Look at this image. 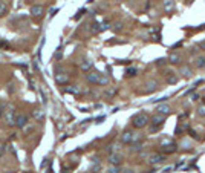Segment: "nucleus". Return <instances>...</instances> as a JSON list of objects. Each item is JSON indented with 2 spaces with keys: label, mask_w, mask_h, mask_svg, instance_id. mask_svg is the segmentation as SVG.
Segmentation results:
<instances>
[{
  "label": "nucleus",
  "mask_w": 205,
  "mask_h": 173,
  "mask_svg": "<svg viewBox=\"0 0 205 173\" xmlns=\"http://www.w3.org/2000/svg\"><path fill=\"white\" fill-rule=\"evenodd\" d=\"M6 11H8V5H6L5 2H2V0H0V15H3Z\"/></svg>",
  "instance_id": "nucleus-23"
},
{
  "label": "nucleus",
  "mask_w": 205,
  "mask_h": 173,
  "mask_svg": "<svg viewBox=\"0 0 205 173\" xmlns=\"http://www.w3.org/2000/svg\"><path fill=\"white\" fill-rule=\"evenodd\" d=\"M121 161H123V158H121L119 155H110V156H109V162H110L112 165H119Z\"/></svg>",
  "instance_id": "nucleus-12"
},
{
  "label": "nucleus",
  "mask_w": 205,
  "mask_h": 173,
  "mask_svg": "<svg viewBox=\"0 0 205 173\" xmlns=\"http://www.w3.org/2000/svg\"><path fill=\"white\" fill-rule=\"evenodd\" d=\"M26 124H28V116L25 115V114L15 116V126L17 127H25Z\"/></svg>",
  "instance_id": "nucleus-11"
},
{
  "label": "nucleus",
  "mask_w": 205,
  "mask_h": 173,
  "mask_svg": "<svg viewBox=\"0 0 205 173\" xmlns=\"http://www.w3.org/2000/svg\"><path fill=\"white\" fill-rule=\"evenodd\" d=\"M191 2H193V0H187V3H191Z\"/></svg>",
  "instance_id": "nucleus-30"
},
{
  "label": "nucleus",
  "mask_w": 205,
  "mask_h": 173,
  "mask_svg": "<svg viewBox=\"0 0 205 173\" xmlns=\"http://www.w3.org/2000/svg\"><path fill=\"white\" fill-rule=\"evenodd\" d=\"M66 92L74 93V95H78V93H80V89H78V86H70V87H66Z\"/></svg>",
  "instance_id": "nucleus-19"
},
{
  "label": "nucleus",
  "mask_w": 205,
  "mask_h": 173,
  "mask_svg": "<svg viewBox=\"0 0 205 173\" xmlns=\"http://www.w3.org/2000/svg\"><path fill=\"white\" fill-rule=\"evenodd\" d=\"M190 135H191V138H194V139H199V137H197V135L194 133L193 130H190Z\"/></svg>",
  "instance_id": "nucleus-27"
},
{
  "label": "nucleus",
  "mask_w": 205,
  "mask_h": 173,
  "mask_svg": "<svg viewBox=\"0 0 205 173\" xmlns=\"http://www.w3.org/2000/svg\"><path fill=\"white\" fill-rule=\"evenodd\" d=\"M55 80H57L58 84H66L69 80V77L66 74H57V75H55Z\"/></svg>",
  "instance_id": "nucleus-13"
},
{
  "label": "nucleus",
  "mask_w": 205,
  "mask_h": 173,
  "mask_svg": "<svg viewBox=\"0 0 205 173\" xmlns=\"http://www.w3.org/2000/svg\"><path fill=\"white\" fill-rule=\"evenodd\" d=\"M121 173H133V170H132V169H127V170H123Z\"/></svg>",
  "instance_id": "nucleus-29"
},
{
  "label": "nucleus",
  "mask_w": 205,
  "mask_h": 173,
  "mask_svg": "<svg viewBox=\"0 0 205 173\" xmlns=\"http://www.w3.org/2000/svg\"><path fill=\"white\" fill-rule=\"evenodd\" d=\"M197 114L201 116H205V106H201V107L197 109Z\"/></svg>",
  "instance_id": "nucleus-26"
},
{
  "label": "nucleus",
  "mask_w": 205,
  "mask_h": 173,
  "mask_svg": "<svg viewBox=\"0 0 205 173\" xmlns=\"http://www.w3.org/2000/svg\"><path fill=\"white\" fill-rule=\"evenodd\" d=\"M112 31L114 32H119V31H123V23H115L112 26Z\"/></svg>",
  "instance_id": "nucleus-24"
},
{
  "label": "nucleus",
  "mask_w": 205,
  "mask_h": 173,
  "mask_svg": "<svg viewBox=\"0 0 205 173\" xmlns=\"http://www.w3.org/2000/svg\"><path fill=\"white\" fill-rule=\"evenodd\" d=\"M181 55L179 54H171L170 57H169V61H170L171 64H178V63H181Z\"/></svg>",
  "instance_id": "nucleus-15"
},
{
  "label": "nucleus",
  "mask_w": 205,
  "mask_h": 173,
  "mask_svg": "<svg viewBox=\"0 0 205 173\" xmlns=\"http://www.w3.org/2000/svg\"><path fill=\"white\" fill-rule=\"evenodd\" d=\"M0 115H2V109H0Z\"/></svg>",
  "instance_id": "nucleus-31"
},
{
  "label": "nucleus",
  "mask_w": 205,
  "mask_h": 173,
  "mask_svg": "<svg viewBox=\"0 0 205 173\" xmlns=\"http://www.w3.org/2000/svg\"><path fill=\"white\" fill-rule=\"evenodd\" d=\"M107 173H121V170H119V167H118V165H112V167L107 170Z\"/></svg>",
  "instance_id": "nucleus-25"
},
{
  "label": "nucleus",
  "mask_w": 205,
  "mask_h": 173,
  "mask_svg": "<svg viewBox=\"0 0 205 173\" xmlns=\"http://www.w3.org/2000/svg\"><path fill=\"white\" fill-rule=\"evenodd\" d=\"M86 80L92 83V84H98V80H100V72H89L86 75Z\"/></svg>",
  "instance_id": "nucleus-8"
},
{
  "label": "nucleus",
  "mask_w": 205,
  "mask_h": 173,
  "mask_svg": "<svg viewBox=\"0 0 205 173\" xmlns=\"http://www.w3.org/2000/svg\"><path fill=\"white\" fill-rule=\"evenodd\" d=\"M158 114H162V115H167V114H170V107L167 106V104H162L158 107Z\"/></svg>",
  "instance_id": "nucleus-17"
},
{
  "label": "nucleus",
  "mask_w": 205,
  "mask_h": 173,
  "mask_svg": "<svg viewBox=\"0 0 205 173\" xmlns=\"http://www.w3.org/2000/svg\"><path fill=\"white\" fill-rule=\"evenodd\" d=\"M32 115H34V118H35V120H38V121H43V118H45V114H43V110H42V109H35Z\"/></svg>",
  "instance_id": "nucleus-16"
},
{
  "label": "nucleus",
  "mask_w": 205,
  "mask_h": 173,
  "mask_svg": "<svg viewBox=\"0 0 205 173\" xmlns=\"http://www.w3.org/2000/svg\"><path fill=\"white\" fill-rule=\"evenodd\" d=\"M164 121H165V115H162V114H156V115L152 116V120H150V133H156V132H159L161 127L164 126Z\"/></svg>",
  "instance_id": "nucleus-1"
},
{
  "label": "nucleus",
  "mask_w": 205,
  "mask_h": 173,
  "mask_svg": "<svg viewBox=\"0 0 205 173\" xmlns=\"http://www.w3.org/2000/svg\"><path fill=\"white\" fill-rule=\"evenodd\" d=\"M148 123H150V116H148L147 114H144V112L135 115L133 120H132V126L135 127V129H144Z\"/></svg>",
  "instance_id": "nucleus-2"
},
{
  "label": "nucleus",
  "mask_w": 205,
  "mask_h": 173,
  "mask_svg": "<svg viewBox=\"0 0 205 173\" xmlns=\"http://www.w3.org/2000/svg\"><path fill=\"white\" fill-rule=\"evenodd\" d=\"M5 121L8 126H15V110L9 107L6 112H5Z\"/></svg>",
  "instance_id": "nucleus-4"
},
{
  "label": "nucleus",
  "mask_w": 205,
  "mask_h": 173,
  "mask_svg": "<svg viewBox=\"0 0 205 173\" xmlns=\"http://www.w3.org/2000/svg\"><path fill=\"white\" fill-rule=\"evenodd\" d=\"M161 150L164 152V155H170V153H175L178 150V146L170 139H164L161 142Z\"/></svg>",
  "instance_id": "nucleus-3"
},
{
  "label": "nucleus",
  "mask_w": 205,
  "mask_h": 173,
  "mask_svg": "<svg viewBox=\"0 0 205 173\" xmlns=\"http://www.w3.org/2000/svg\"><path fill=\"white\" fill-rule=\"evenodd\" d=\"M133 139H135V133H133L132 130H124V132H123V135H121V141H123L124 144H130V142H133Z\"/></svg>",
  "instance_id": "nucleus-5"
},
{
  "label": "nucleus",
  "mask_w": 205,
  "mask_h": 173,
  "mask_svg": "<svg viewBox=\"0 0 205 173\" xmlns=\"http://www.w3.org/2000/svg\"><path fill=\"white\" fill-rule=\"evenodd\" d=\"M194 66L197 68V69H204L205 68V57H197L196 60H194Z\"/></svg>",
  "instance_id": "nucleus-14"
},
{
  "label": "nucleus",
  "mask_w": 205,
  "mask_h": 173,
  "mask_svg": "<svg viewBox=\"0 0 205 173\" xmlns=\"http://www.w3.org/2000/svg\"><path fill=\"white\" fill-rule=\"evenodd\" d=\"M179 74H182L184 78H191V77H193V70L190 69L187 64H184V66L179 68Z\"/></svg>",
  "instance_id": "nucleus-9"
},
{
  "label": "nucleus",
  "mask_w": 205,
  "mask_h": 173,
  "mask_svg": "<svg viewBox=\"0 0 205 173\" xmlns=\"http://www.w3.org/2000/svg\"><path fill=\"white\" fill-rule=\"evenodd\" d=\"M199 47H201V49H202V51H205V42H202V43H201V45H199Z\"/></svg>",
  "instance_id": "nucleus-28"
},
{
  "label": "nucleus",
  "mask_w": 205,
  "mask_h": 173,
  "mask_svg": "<svg viewBox=\"0 0 205 173\" xmlns=\"http://www.w3.org/2000/svg\"><path fill=\"white\" fill-rule=\"evenodd\" d=\"M204 100H205V95H204Z\"/></svg>",
  "instance_id": "nucleus-32"
},
{
  "label": "nucleus",
  "mask_w": 205,
  "mask_h": 173,
  "mask_svg": "<svg viewBox=\"0 0 205 173\" xmlns=\"http://www.w3.org/2000/svg\"><path fill=\"white\" fill-rule=\"evenodd\" d=\"M165 159V156L162 155V153H152L150 155V158H148V161L150 164H153V165H156V164H161V162Z\"/></svg>",
  "instance_id": "nucleus-6"
},
{
  "label": "nucleus",
  "mask_w": 205,
  "mask_h": 173,
  "mask_svg": "<svg viewBox=\"0 0 205 173\" xmlns=\"http://www.w3.org/2000/svg\"><path fill=\"white\" fill-rule=\"evenodd\" d=\"M165 81H167L169 84H176V83L179 81V77H178L175 72H167V74H165Z\"/></svg>",
  "instance_id": "nucleus-10"
},
{
  "label": "nucleus",
  "mask_w": 205,
  "mask_h": 173,
  "mask_svg": "<svg viewBox=\"0 0 205 173\" xmlns=\"http://www.w3.org/2000/svg\"><path fill=\"white\" fill-rule=\"evenodd\" d=\"M98 84H101V86H107V84H109V77H106V75L100 74V80H98Z\"/></svg>",
  "instance_id": "nucleus-18"
},
{
  "label": "nucleus",
  "mask_w": 205,
  "mask_h": 173,
  "mask_svg": "<svg viewBox=\"0 0 205 173\" xmlns=\"http://www.w3.org/2000/svg\"><path fill=\"white\" fill-rule=\"evenodd\" d=\"M162 6H164L165 11H171V8H173V0H164Z\"/></svg>",
  "instance_id": "nucleus-20"
},
{
  "label": "nucleus",
  "mask_w": 205,
  "mask_h": 173,
  "mask_svg": "<svg viewBox=\"0 0 205 173\" xmlns=\"http://www.w3.org/2000/svg\"><path fill=\"white\" fill-rule=\"evenodd\" d=\"M81 70H89L92 68V63L91 61H87V60H84V61H83V63H81Z\"/></svg>",
  "instance_id": "nucleus-22"
},
{
  "label": "nucleus",
  "mask_w": 205,
  "mask_h": 173,
  "mask_svg": "<svg viewBox=\"0 0 205 173\" xmlns=\"http://www.w3.org/2000/svg\"><path fill=\"white\" fill-rule=\"evenodd\" d=\"M43 12H45V8L42 6V5H34L32 8H31V14L34 15V17H43Z\"/></svg>",
  "instance_id": "nucleus-7"
},
{
  "label": "nucleus",
  "mask_w": 205,
  "mask_h": 173,
  "mask_svg": "<svg viewBox=\"0 0 205 173\" xmlns=\"http://www.w3.org/2000/svg\"><path fill=\"white\" fill-rule=\"evenodd\" d=\"M136 74H138L136 68H129V69L125 70V77H135Z\"/></svg>",
  "instance_id": "nucleus-21"
}]
</instances>
